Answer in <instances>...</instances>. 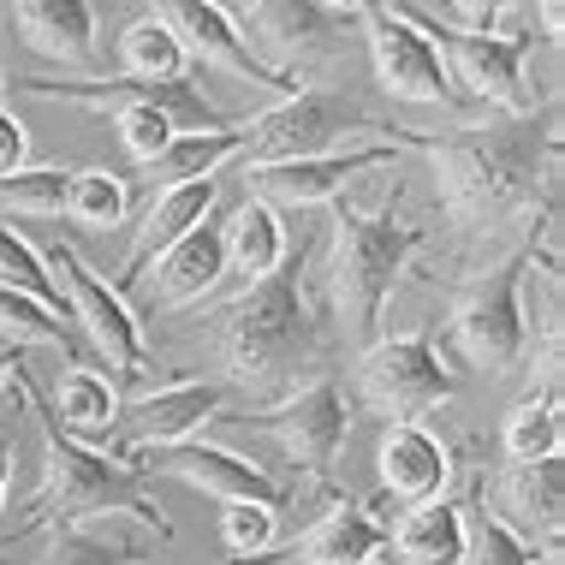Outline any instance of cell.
Returning <instances> with one entry per match:
<instances>
[{"label": "cell", "mask_w": 565, "mask_h": 565, "mask_svg": "<svg viewBox=\"0 0 565 565\" xmlns=\"http://www.w3.org/2000/svg\"><path fill=\"white\" fill-rule=\"evenodd\" d=\"M405 143H358V149H333V156H310V161H274V167H250L244 173V196L268 209H316L333 203L351 179L375 173V167H393Z\"/></svg>", "instance_id": "cell-16"}, {"label": "cell", "mask_w": 565, "mask_h": 565, "mask_svg": "<svg viewBox=\"0 0 565 565\" xmlns=\"http://www.w3.org/2000/svg\"><path fill=\"white\" fill-rule=\"evenodd\" d=\"M0 286H12V292L36 298L42 310H54V316H66V298H60L54 274L42 268L36 244H30L24 233H12L7 221H0ZM66 322H72V316H66Z\"/></svg>", "instance_id": "cell-33"}, {"label": "cell", "mask_w": 565, "mask_h": 565, "mask_svg": "<svg viewBox=\"0 0 565 565\" xmlns=\"http://www.w3.org/2000/svg\"><path fill=\"white\" fill-rule=\"evenodd\" d=\"M209 7H215V12H226V19H233V24H250L263 0H209Z\"/></svg>", "instance_id": "cell-40"}, {"label": "cell", "mask_w": 565, "mask_h": 565, "mask_svg": "<svg viewBox=\"0 0 565 565\" xmlns=\"http://www.w3.org/2000/svg\"><path fill=\"white\" fill-rule=\"evenodd\" d=\"M381 488H387L393 507H429V500H447L452 482V452L429 423H387L381 429Z\"/></svg>", "instance_id": "cell-19"}, {"label": "cell", "mask_w": 565, "mask_h": 565, "mask_svg": "<svg viewBox=\"0 0 565 565\" xmlns=\"http://www.w3.org/2000/svg\"><path fill=\"white\" fill-rule=\"evenodd\" d=\"M559 108L542 119H500V126H458L447 137H423L435 167L440 209L465 233H507L518 221H559Z\"/></svg>", "instance_id": "cell-1"}, {"label": "cell", "mask_w": 565, "mask_h": 565, "mask_svg": "<svg viewBox=\"0 0 565 565\" xmlns=\"http://www.w3.org/2000/svg\"><path fill=\"white\" fill-rule=\"evenodd\" d=\"M256 435H268L280 458L292 465V477H286V494H298V488H322L333 494V465H340L345 452V435H351V405L340 393V381H310V387L286 393L280 405H263L256 417H244Z\"/></svg>", "instance_id": "cell-7"}, {"label": "cell", "mask_w": 565, "mask_h": 565, "mask_svg": "<svg viewBox=\"0 0 565 565\" xmlns=\"http://www.w3.org/2000/svg\"><path fill=\"white\" fill-rule=\"evenodd\" d=\"M12 387H19V399L36 411V429H42V482H36V494L24 500L19 536H49V530L89 524V518H114V512L137 518V524L161 542L173 536V524L161 518L156 494H149V477H137L131 465H119L108 447L72 440L54 423V405L30 387L24 370H12Z\"/></svg>", "instance_id": "cell-3"}, {"label": "cell", "mask_w": 565, "mask_h": 565, "mask_svg": "<svg viewBox=\"0 0 565 565\" xmlns=\"http://www.w3.org/2000/svg\"><path fill=\"white\" fill-rule=\"evenodd\" d=\"M286 256H292V244H286L280 215L268 203H256V196H244L226 215V268H238L244 280H268Z\"/></svg>", "instance_id": "cell-27"}, {"label": "cell", "mask_w": 565, "mask_h": 565, "mask_svg": "<svg viewBox=\"0 0 565 565\" xmlns=\"http://www.w3.org/2000/svg\"><path fill=\"white\" fill-rule=\"evenodd\" d=\"M244 156V126H221V131H173L156 161H143L149 196L173 191V185H196V179H221L226 161Z\"/></svg>", "instance_id": "cell-23"}, {"label": "cell", "mask_w": 565, "mask_h": 565, "mask_svg": "<svg viewBox=\"0 0 565 565\" xmlns=\"http://www.w3.org/2000/svg\"><path fill=\"white\" fill-rule=\"evenodd\" d=\"M494 518L512 524L524 542L542 536V554H559L565 536V458H530V465H512L494 477Z\"/></svg>", "instance_id": "cell-18"}, {"label": "cell", "mask_w": 565, "mask_h": 565, "mask_svg": "<svg viewBox=\"0 0 565 565\" xmlns=\"http://www.w3.org/2000/svg\"><path fill=\"white\" fill-rule=\"evenodd\" d=\"M66 185L72 167H19L0 179V221H54L66 215Z\"/></svg>", "instance_id": "cell-31"}, {"label": "cell", "mask_w": 565, "mask_h": 565, "mask_svg": "<svg viewBox=\"0 0 565 565\" xmlns=\"http://www.w3.org/2000/svg\"><path fill=\"white\" fill-rule=\"evenodd\" d=\"M185 66H191L185 49H179V36L161 19H137L119 30V78L173 84V78H185Z\"/></svg>", "instance_id": "cell-29"}, {"label": "cell", "mask_w": 565, "mask_h": 565, "mask_svg": "<svg viewBox=\"0 0 565 565\" xmlns=\"http://www.w3.org/2000/svg\"><path fill=\"white\" fill-rule=\"evenodd\" d=\"M363 12H370V60H375V78H381V89H387L393 102H423V108L458 102L447 66H440V49L405 19L399 0H370Z\"/></svg>", "instance_id": "cell-15"}, {"label": "cell", "mask_w": 565, "mask_h": 565, "mask_svg": "<svg viewBox=\"0 0 565 565\" xmlns=\"http://www.w3.org/2000/svg\"><path fill=\"white\" fill-rule=\"evenodd\" d=\"M405 19L440 49V66H447V78H452V96L488 102V108H500L507 119L536 114V96H530V84H524V60H530V49H536V30H518V36H500V30L494 36H482V30H447V24H435L429 12H417V7H405Z\"/></svg>", "instance_id": "cell-8"}, {"label": "cell", "mask_w": 565, "mask_h": 565, "mask_svg": "<svg viewBox=\"0 0 565 565\" xmlns=\"http://www.w3.org/2000/svg\"><path fill=\"white\" fill-rule=\"evenodd\" d=\"M143 274H156V280H149V303H156V310L203 303L221 286V274H226V221L209 215L203 226H191V233L179 238L173 250H161ZM137 286H143V280H137Z\"/></svg>", "instance_id": "cell-20"}, {"label": "cell", "mask_w": 565, "mask_h": 565, "mask_svg": "<svg viewBox=\"0 0 565 565\" xmlns=\"http://www.w3.org/2000/svg\"><path fill=\"white\" fill-rule=\"evenodd\" d=\"M149 530L137 518L114 512V518H89V524H66L49 530V559L42 565H126L143 547Z\"/></svg>", "instance_id": "cell-26"}, {"label": "cell", "mask_w": 565, "mask_h": 565, "mask_svg": "<svg viewBox=\"0 0 565 565\" xmlns=\"http://www.w3.org/2000/svg\"><path fill=\"white\" fill-rule=\"evenodd\" d=\"M256 24H263V36L274 42L280 54H328V12L316 7V0H263L256 7Z\"/></svg>", "instance_id": "cell-32"}, {"label": "cell", "mask_w": 565, "mask_h": 565, "mask_svg": "<svg viewBox=\"0 0 565 565\" xmlns=\"http://www.w3.org/2000/svg\"><path fill=\"white\" fill-rule=\"evenodd\" d=\"M36 256H42V268L54 274V286H60V298H66V316H72V328L84 333V345L96 351L108 370H119L126 381H137V387H149V345H143V322L131 316V303L114 292L108 280H102L96 268L84 263L78 250H72L66 238H54V244H36Z\"/></svg>", "instance_id": "cell-6"}, {"label": "cell", "mask_w": 565, "mask_h": 565, "mask_svg": "<svg viewBox=\"0 0 565 565\" xmlns=\"http://www.w3.org/2000/svg\"><path fill=\"white\" fill-rule=\"evenodd\" d=\"M209 333L233 393H250L256 405H280L286 393H298V375H310L322 345L303 298V256H286L268 280H250L238 298H226L209 316Z\"/></svg>", "instance_id": "cell-2"}, {"label": "cell", "mask_w": 565, "mask_h": 565, "mask_svg": "<svg viewBox=\"0 0 565 565\" xmlns=\"http://www.w3.org/2000/svg\"><path fill=\"white\" fill-rule=\"evenodd\" d=\"M119 387L102 370H89V363H72L66 375H60V405H54V423L66 429L72 440H89V447H108L114 429H119Z\"/></svg>", "instance_id": "cell-25"}, {"label": "cell", "mask_w": 565, "mask_h": 565, "mask_svg": "<svg viewBox=\"0 0 565 565\" xmlns=\"http://www.w3.org/2000/svg\"><path fill=\"white\" fill-rule=\"evenodd\" d=\"M12 19L30 54L54 60L60 72L96 66V7L89 0H12Z\"/></svg>", "instance_id": "cell-22"}, {"label": "cell", "mask_w": 565, "mask_h": 565, "mask_svg": "<svg viewBox=\"0 0 565 565\" xmlns=\"http://www.w3.org/2000/svg\"><path fill=\"white\" fill-rule=\"evenodd\" d=\"M19 358H24V351H0V387H7V375L19 370Z\"/></svg>", "instance_id": "cell-44"}, {"label": "cell", "mask_w": 565, "mask_h": 565, "mask_svg": "<svg viewBox=\"0 0 565 565\" xmlns=\"http://www.w3.org/2000/svg\"><path fill=\"white\" fill-rule=\"evenodd\" d=\"M405 143L417 149L423 131H399L381 126L358 96L340 89H292L274 108L250 114L244 126V161L250 167H274V161H310V156H333V149H358V143Z\"/></svg>", "instance_id": "cell-5"}, {"label": "cell", "mask_w": 565, "mask_h": 565, "mask_svg": "<svg viewBox=\"0 0 565 565\" xmlns=\"http://www.w3.org/2000/svg\"><path fill=\"white\" fill-rule=\"evenodd\" d=\"M536 542H524L488 507H465V565H536Z\"/></svg>", "instance_id": "cell-34"}, {"label": "cell", "mask_w": 565, "mask_h": 565, "mask_svg": "<svg viewBox=\"0 0 565 565\" xmlns=\"http://www.w3.org/2000/svg\"><path fill=\"white\" fill-rule=\"evenodd\" d=\"M19 167H30V131L12 108H0V179L19 173Z\"/></svg>", "instance_id": "cell-38"}, {"label": "cell", "mask_w": 565, "mask_h": 565, "mask_svg": "<svg viewBox=\"0 0 565 565\" xmlns=\"http://www.w3.org/2000/svg\"><path fill=\"white\" fill-rule=\"evenodd\" d=\"M24 96H42V102H72V108H89V114H119V108H161L179 131H221L233 126L215 102L203 96L196 84L173 78V84H156V78H19Z\"/></svg>", "instance_id": "cell-12"}, {"label": "cell", "mask_w": 565, "mask_h": 565, "mask_svg": "<svg viewBox=\"0 0 565 565\" xmlns=\"http://www.w3.org/2000/svg\"><path fill=\"white\" fill-rule=\"evenodd\" d=\"M149 19H161L167 30H173L185 60H203V66L226 72V78H238L250 89H268V96H292V89H303L298 78H286L280 66H268V60L250 49L244 24H233L226 12L209 7V0H149Z\"/></svg>", "instance_id": "cell-13"}, {"label": "cell", "mask_w": 565, "mask_h": 565, "mask_svg": "<svg viewBox=\"0 0 565 565\" xmlns=\"http://www.w3.org/2000/svg\"><path fill=\"white\" fill-rule=\"evenodd\" d=\"M565 452V429H559V399H524L507 417V458L530 465V458H559Z\"/></svg>", "instance_id": "cell-35"}, {"label": "cell", "mask_w": 565, "mask_h": 565, "mask_svg": "<svg viewBox=\"0 0 565 565\" xmlns=\"http://www.w3.org/2000/svg\"><path fill=\"white\" fill-rule=\"evenodd\" d=\"M559 30H565V0H542V36L559 42Z\"/></svg>", "instance_id": "cell-41"}, {"label": "cell", "mask_w": 565, "mask_h": 565, "mask_svg": "<svg viewBox=\"0 0 565 565\" xmlns=\"http://www.w3.org/2000/svg\"><path fill=\"white\" fill-rule=\"evenodd\" d=\"M381 554H387V524L363 500L333 494V507L292 547H280L274 559L263 554L250 565H381Z\"/></svg>", "instance_id": "cell-17"}, {"label": "cell", "mask_w": 565, "mask_h": 565, "mask_svg": "<svg viewBox=\"0 0 565 565\" xmlns=\"http://www.w3.org/2000/svg\"><path fill=\"white\" fill-rule=\"evenodd\" d=\"M131 215V191L126 179L108 173V167H72L66 185V221L89 226V233H114L119 221Z\"/></svg>", "instance_id": "cell-30"}, {"label": "cell", "mask_w": 565, "mask_h": 565, "mask_svg": "<svg viewBox=\"0 0 565 565\" xmlns=\"http://www.w3.org/2000/svg\"><path fill=\"white\" fill-rule=\"evenodd\" d=\"M316 7H322L328 19H345V12H363V7H370V0H316Z\"/></svg>", "instance_id": "cell-43"}, {"label": "cell", "mask_w": 565, "mask_h": 565, "mask_svg": "<svg viewBox=\"0 0 565 565\" xmlns=\"http://www.w3.org/2000/svg\"><path fill=\"white\" fill-rule=\"evenodd\" d=\"M387 554H399V565H465V507H411L399 524H387Z\"/></svg>", "instance_id": "cell-24"}, {"label": "cell", "mask_w": 565, "mask_h": 565, "mask_svg": "<svg viewBox=\"0 0 565 565\" xmlns=\"http://www.w3.org/2000/svg\"><path fill=\"white\" fill-rule=\"evenodd\" d=\"M524 250L494 263L465 286L452 310V340L482 375H512L530 358V310H524Z\"/></svg>", "instance_id": "cell-9"}, {"label": "cell", "mask_w": 565, "mask_h": 565, "mask_svg": "<svg viewBox=\"0 0 565 565\" xmlns=\"http://www.w3.org/2000/svg\"><path fill=\"white\" fill-rule=\"evenodd\" d=\"M233 387L221 381H161V387H143L137 399L119 405V429L108 440L114 458L126 452H149V447H173V440H196L203 423H215Z\"/></svg>", "instance_id": "cell-14"}, {"label": "cell", "mask_w": 565, "mask_h": 565, "mask_svg": "<svg viewBox=\"0 0 565 565\" xmlns=\"http://www.w3.org/2000/svg\"><path fill=\"white\" fill-rule=\"evenodd\" d=\"M215 196H221V185H215V179H196V185H173V191H156V196H149V209H143V226H137V238H131L126 263H119V280H114V292L126 298L131 286L143 280V268L156 263L161 250H173V244L185 238L191 226H203L209 215H215Z\"/></svg>", "instance_id": "cell-21"}, {"label": "cell", "mask_w": 565, "mask_h": 565, "mask_svg": "<svg viewBox=\"0 0 565 565\" xmlns=\"http://www.w3.org/2000/svg\"><path fill=\"white\" fill-rule=\"evenodd\" d=\"M512 7H524V0H452V12L465 19V30H482V36H494Z\"/></svg>", "instance_id": "cell-39"}, {"label": "cell", "mask_w": 565, "mask_h": 565, "mask_svg": "<svg viewBox=\"0 0 565 565\" xmlns=\"http://www.w3.org/2000/svg\"><path fill=\"white\" fill-rule=\"evenodd\" d=\"M358 387L387 423H423L452 399V370L429 333H387V340L363 345Z\"/></svg>", "instance_id": "cell-10"}, {"label": "cell", "mask_w": 565, "mask_h": 565, "mask_svg": "<svg viewBox=\"0 0 565 565\" xmlns=\"http://www.w3.org/2000/svg\"><path fill=\"white\" fill-rule=\"evenodd\" d=\"M0 565H12V559H0Z\"/></svg>", "instance_id": "cell-47"}, {"label": "cell", "mask_w": 565, "mask_h": 565, "mask_svg": "<svg viewBox=\"0 0 565 565\" xmlns=\"http://www.w3.org/2000/svg\"><path fill=\"white\" fill-rule=\"evenodd\" d=\"M0 96H7V78H0ZM0 108H7V102H0Z\"/></svg>", "instance_id": "cell-46"}, {"label": "cell", "mask_w": 565, "mask_h": 565, "mask_svg": "<svg viewBox=\"0 0 565 565\" xmlns=\"http://www.w3.org/2000/svg\"><path fill=\"white\" fill-rule=\"evenodd\" d=\"M399 179L375 209L340 203L328 221V292L351 345H375L387 322V298L399 286L405 263L423 250V226L399 215Z\"/></svg>", "instance_id": "cell-4"}, {"label": "cell", "mask_w": 565, "mask_h": 565, "mask_svg": "<svg viewBox=\"0 0 565 565\" xmlns=\"http://www.w3.org/2000/svg\"><path fill=\"white\" fill-rule=\"evenodd\" d=\"M30 345H49V351H66L72 363H84V333L66 322V316L42 310L36 298L0 286V351H30Z\"/></svg>", "instance_id": "cell-28"}, {"label": "cell", "mask_w": 565, "mask_h": 565, "mask_svg": "<svg viewBox=\"0 0 565 565\" xmlns=\"http://www.w3.org/2000/svg\"><path fill=\"white\" fill-rule=\"evenodd\" d=\"M221 542H226V554H233V565L263 559V554H274V542H280V512L238 500V507L221 512Z\"/></svg>", "instance_id": "cell-36"}, {"label": "cell", "mask_w": 565, "mask_h": 565, "mask_svg": "<svg viewBox=\"0 0 565 565\" xmlns=\"http://www.w3.org/2000/svg\"><path fill=\"white\" fill-rule=\"evenodd\" d=\"M119 465H131L137 477H173L196 488V494H215L221 507H286V482L268 477L256 458H244L233 447H215V440H173V447H149V452H126Z\"/></svg>", "instance_id": "cell-11"}, {"label": "cell", "mask_w": 565, "mask_h": 565, "mask_svg": "<svg viewBox=\"0 0 565 565\" xmlns=\"http://www.w3.org/2000/svg\"><path fill=\"white\" fill-rule=\"evenodd\" d=\"M536 565H559V554H536Z\"/></svg>", "instance_id": "cell-45"}, {"label": "cell", "mask_w": 565, "mask_h": 565, "mask_svg": "<svg viewBox=\"0 0 565 565\" xmlns=\"http://www.w3.org/2000/svg\"><path fill=\"white\" fill-rule=\"evenodd\" d=\"M119 143H126V156L143 167V161H156L161 149H167V137H173L179 126L167 119L161 108H119Z\"/></svg>", "instance_id": "cell-37"}, {"label": "cell", "mask_w": 565, "mask_h": 565, "mask_svg": "<svg viewBox=\"0 0 565 565\" xmlns=\"http://www.w3.org/2000/svg\"><path fill=\"white\" fill-rule=\"evenodd\" d=\"M7 494H12V447L0 440V518H7Z\"/></svg>", "instance_id": "cell-42"}]
</instances>
